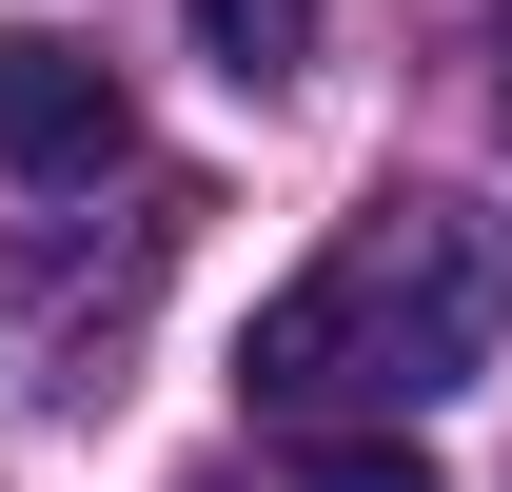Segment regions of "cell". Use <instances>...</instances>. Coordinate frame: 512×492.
Returning a JSON list of instances; mask_svg holds the SVG:
<instances>
[{
  "instance_id": "obj_1",
  "label": "cell",
  "mask_w": 512,
  "mask_h": 492,
  "mask_svg": "<svg viewBox=\"0 0 512 492\" xmlns=\"http://www.w3.org/2000/svg\"><path fill=\"white\" fill-rule=\"evenodd\" d=\"M512 335V217H473V197H375V217H335L316 276H276L237 335V394L256 414H434V394H473Z\"/></svg>"
},
{
  "instance_id": "obj_2",
  "label": "cell",
  "mask_w": 512,
  "mask_h": 492,
  "mask_svg": "<svg viewBox=\"0 0 512 492\" xmlns=\"http://www.w3.org/2000/svg\"><path fill=\"white\" fill-rule=\"evenodd\" d=\"M119 158H138L119 60H99L79 20H0V178H20V197H99Z\"/></svg>"
},
{
  "instance_id": "obj_3",
  "label": "cell",
  "mask_w": 512,
  "mask_h": 492,
  "mask_svg": "<svg viewBox=\"0 0 512 492\" xmlns=\"http://www.w3.org/2000/svg\"><path fill=\"white\" fill-rule=\"evenodd\" d=\"M178 20H197V60L237 79V99H276V79L316 60V0H178Z\"/></svg>"
},
{
  "instance_id": "obj_4",
  "label": "cell",
  "mask_w": 512,
  "mask_h": 492,
  "mask_svg": "<svg viewBox=\"0 0 512 492\" xmlns=\"http://www.w3.org/2000/svg\"><path fill=\"white\" fill-rule=\"evenodd\" d=\"M296 492H434V453H414V414L335 433V453H296Z\"/></svg>"
},
{
  "instance_id": "obj_5",
  "label": "cell",
  "mask_w": 512,
  "mask_h": 492,
  "mask_svg": "<svg viewBox=\"0 0 512 492\" xmlns=\"http://www.w3.org/2000/svg\"><path fill=\"white\" fill-rule=\"evenodd\" d=\"M493 60H512V0H493ZM493 99H512V79H493Z\"/></svg>"
}]
</instances>
